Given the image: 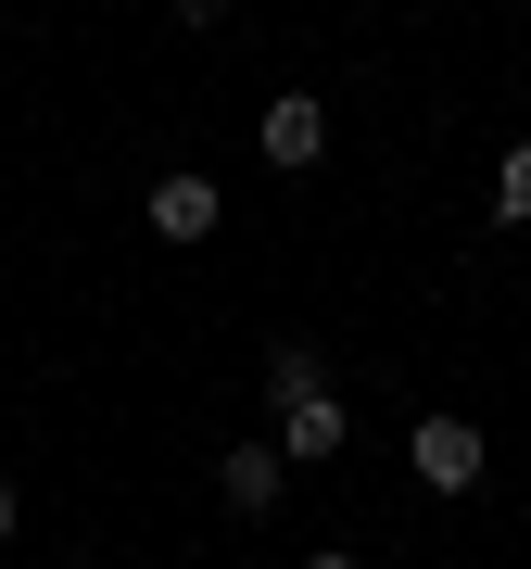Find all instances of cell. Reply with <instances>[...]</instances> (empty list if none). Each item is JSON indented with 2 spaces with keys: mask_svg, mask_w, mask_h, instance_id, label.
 <instances>
[{
  "mask_svg": "<svg viewBox=\"0 0 531 569\" xmlns=\"http://www.w3.org/2000/svg\"><path fill=\"white\" fill-rule=\"evenodd\" d=\"M405 456H418V481H430V493H469V481H481V418H418V443H405Z\"/></svg>",
  "mask_w": 531,
  "mask_h": 569,
  "instance_id": "cell-1",
  "label": "cell"
},
{
  "mask_svg": "<svg viewBox=\"0 0 531 569\" xmlns=\"http://www.w3.org/2000/svg\"><path fill=\"white\" fill-rule=\"evenodd\" d=\"M317 152H329V114H317V89H266V164H291V178H304Z\"/></svg>",
  "mask_w": 531,
  "mask_h": 569,
  "instance_id": "cell-2",
  "label": "cell"
},
{
  "mask_svg": "<svg viewBox=\"0 0 531 569\" xmlns=\"http://www.w3.org/2000/svg\"><path fill=\"white\" fill-rule=\"evenodd\" d=\"M354 443V418H342V392H304V406H279V456L291 468H329Z\"/></svg>",
  "mask_w": 531,
  "mask_h": 569,
  "instance_id": "cell-3",
  "label": "cell"
},
{
  "mask_svg": "<svg viewBox=\"0 0 531 569\" xmlns=\"http://www.w3.org/2000/svg\"><path fill=\"white\" fill-rule=\"evenodd\" d=\"M216 493H228L241 519H266V507L291 493V456H266V443H228V456H216Z\"/></svg>",
  "mask_w": 531,
  "mask_h": 569,
  "instance_id": "cell-4",
  "label": "cell"
},
{
  "mask_svg": "<svg viewBox=\"0 0 531 569\" xmlns=\"http://www.w3.org/2000/svg\"><path fill=\"white\" fill-rule=\"evenodd\" d=\"M216 216H228L216 178H164L152 190V241H216Z\"/></svg>",
  "mask_w": 531,
  "mask_h": 569,
  "instance_id": "cell-5",
  "label": "cell"
},
{
  "mask_svg": "<svg viewBox=\"0 0 531 569\" xmlns=\"http://www.w3.org/2000/svg\"><path fill=\"white\" fill-rule=\"evenodd\" d=\"M266 380H279V406H304V392H329V367H317V342H279Z\"/></svg>",
  "mask_w": 531,
  "mask_h": 569,
  "instance_id": "cell-6",
  "label": "cell"
},
{
  "mask_svg": "<svg viewBox=\"0 0 531 569\" xmlns=\"http://www.w3.org/2000/svg\"><path fill=\"white\" fill-rule=\"evenodd\" d=\"M493 216H507V228H531V140L493 164Z\"/></svg>",
  "mask_w": 531,
  "mask_h": 569,
  "instance_id": "cell-7",
  "label": "cell"
},
{
  "mask_svg": "<svg viewBox=\"0 0 531 569\" xmlns=\"http://www.w3.org/2000/svg\"><path fill=\"white\" fill-rule=\"evenodd\" d=\"M304 569H368V557H342V545H329V557H304Z\"/></svg>",
  "mask_w": 531,
  "mask_h": 569,
  "instance_id": "cell-8",
  "label": "cell"
},
{
  "mask_svg": "<svg viewBox=\"0 0 531 569\" xmlns=\"http://www.w3.org/2000/svg\"><path fill=\"white\" fill-rule=\"evenodd\" d=\"M0 531H13V481H0Z\"/></svg>",
  "mask_w": 531,
  "mask_h": 569,
  "instance_id": "cell-9",
  "label": "cell"
}]
</instances>
